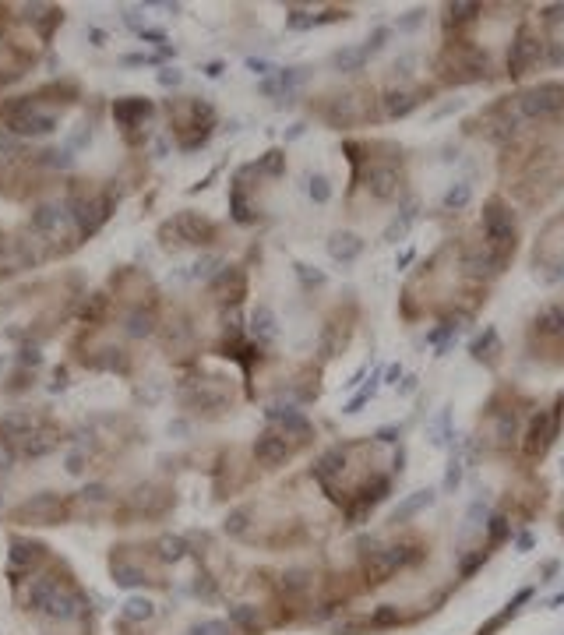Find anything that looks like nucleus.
I'll return each instance as SVG.
<instances>
[{"label":"nucleus","mask_w":564,"mask_h":635,"mask_svg":"<svg viewBox=\"0 0 564 635\" xmlns=\"http://www.w3.org/2000/svg\"><path fill=\"white\" fill-rule=\"evenodd\" d=\"M564 184V170L561 159H557L554 149H536L529 152L526 166L519 170V180H515V198H519L526 209H540L550 198L561 191Z\"/></svg>","instance_id":"1"},{"label":"nucleus","mask_w":564,"mask_h":635,"mask_svg":"<svg viewBox=\"0 0 564 635\" xmlns=\"http://www.w3.org/2000/svg\"><path fill=\"white\" fill-rule=\"evenodd\" d=\"M434 71L445 85H473V82H487L494 78L490 71V60L473 39L452 36L445 46H441L438 60H434Z\"/></svg>","instance_id":"2"},{"label":"nucleus","mask_w":564,"mask_h":635,"mask_svg":"<svg viewBox=\"0 0 564 635\" xmlns=\"http://www.w3.org/2000/svg\"><path fill=\"white\" fill-rule=\"evenodd\" d=\"M166 113H170L173 138H177V145L187 152L201 149V145L212 138V131H216V110H212L205 99L177 96L170 106H166Z\"/></svg>","instance_id":"3"},{"label":"nucleus","mask_w":564,"mask_h":635,"mask_svg":"<svg viewBox=\"0 0 564 635\" xmlns=\"http://www.w3.org/2000/svg\"><path fill=\"white\" fill-rule=\"evenodd\" d=\"M46 187H53V177L36 163V156L0 159V195L4 198L25 202V198L43 195Z\"/></svg>","instance_id":"4"},{"label":"nucleus","mask_w":564,"mask_h":635,"mask_svg":"<svg viewBox=\"0 0 564 635\" xmlns=\"http://www.w3.org/2000/svg\"><path fill=\"white\" fill-rule=\"evenodd\" d=\"M378 99H374L371 89H342V92H332V96H325L318 103V113L325 124L332 127H357V124H367V120H378L381 110Z\"/></svg>","instance_id":"5"},{"label":"nucleus","mask_w":564,"mask_h":635,"mask_svg":"<svg viewBox=\"0 0 564 635\" xmlns=\"http://www.w3.org/2000/svg\"><path fill=\"white\" fill-rule=\"evenodd\" d=\"M480 230H483V244L498 254V258L512 262L515 247H519V223H515V212L508 209L505 198L498 195L487 198V205H483L480 212Z\"/></svg>","instance_id":"6"},{"label":"nucleus","mask_w":564,"mask_h":635,"mask_svg":"<svg viewBox=\"0 0 564 635\" xmlns=\"http://www.w3.org/2000/svg\"><path fill=\"white\" fill-rule=\"evenodd\" d=\"M529 353L540 360H550V364H561L564 360V297L550 300L540 314L529 325Z\"/></svg>","instance_id":"7"},{"label":"nucleus","mask_w":564,"mask_h":635,"mask_svg":"<svg viewBox=\"0 0 564 635\" xmlns=\"http://www.w3.org/2000/svg\"><path fill=\"white\" fill-rule=\"evenodd\" d=\"M219 223H212V219L198 216V212H177L173 219H166L163 226H159V244L166 247V251H177V247H208L219 240Z\"/></svg>","instance_id":"8"},{"label":"nucleus","mask_w":564,"mask_h":635,"mask_svg":"<svg viewBox=\"0 0 564 635\" xmlns=\"http://www.w3.org/2000/svg\"><path fill=\"white\" fill-rule=\"evenodd\" d=\"M8 519L15 526H60L67 519H75V508H71V498H64V494L43 491L11 508Z\"/></svg>","instance_id":"9"},{"label":"nucleus","mask_w":564,"mask_h":635,"mask_svg":"<svg viewBox=\"0 0 564 635\" xmlns=\"http://www.w3.org/2000/svg\"><path fill=\"white\" fill-rule=\"evenodd\" d=\"M561 420H564V396H557L554 406H547V410H536V417L526 427V438H522V459L526 463H540L554 449L557 434H561Z\"/></svg>","instance_id":"10"},{"label":"nucleus","mask_w":564,"mask_h":635,"mask_svg":"<svg viewBox=\"0 0 564 635\" xmlns=\"http://www.w3.org/2000/svg\"><path fill=\"white\" fill-rule=\"evenodd\" d=\"M547 57H550V39L540 36L533 25H519L515 39L508 43V75L526 78L529 71L543 68Z\"/></svg>","instance_id":"11"},{"label":"nucleus","mask_w":564,"mask_h":635,"mask_svg":"<svg viewBox=\"0 0 564 635\" xmlns=\"http://www.w3.org/2000/svg\"><path fill=\"white\" fill-rule=\"evenodd\" d=\"M522 124H547L564 113V85L561 82H540L533 89L515 96Z\"/></svg>","instance_id":"12"},{"label":"nucleus","mask_w":564,"mask_h":635,"mask_svg":"<svg viewBox=\"0 0 564 635\" xmlns=\"http://www.w3.org/2000/svg\"><path fill=\"white\" fill-rule=\"evenodd\" d=\"M180 403H184L191 413H198V417L216 420V417H223V413H230L233 396H230V385H226L223 378H205V381L184 385V389H180Z\"/></svg>","instance_id":"13"},{"label":"nucleus","mask_w":564,"mask_h":635,"mask_svg":"<svg viewBox=\"0 0 564 635\" xmlns=\"http://www.w3.org/2000/svg\"><path fill=\"white\" fill-rule=\"evenodd\" d=\"M519 403H508V392H498L483 410V441L494 449H508L519 438Z\"/></svg>","instance_id":"14"},{"label":"nucleus","mask_w":564,"mask_h":635,"mask_svg":"<svg viewBox=\"0 0 564 635\" xmlns=\"http://www.w3.org/2000/svg\"><path fill=\"white\" fill-rule=\"evenodd\" d=\"M402 152L392 149L388 152V159H371V166H367L364 173V184L367 191H371L374 202H392V198L402 195Z\"/></svg>","instance_id":"15"},{"label":"nucleus","mask_w":564,"mask_h":635,"mask_svg":"<svg viewBox=\"0 0 564 635\" xmlns=\"http://www.w3.org/2000/svg\"><path fill=\"white\" fill-rule=\"evenodd\" d=\"M297 452H304V445H300L293 434L282 431V427H268V431L251 445V459L261 466V470H279V466L290 463Z\"/></svg>","instance_id":"16"},{"label":"nucleus","mask_w":564,"mask_h":635,"mask_svg":"<svg viewBox=\"0 0 564 635\" xmlns=\"http://www.w3.org/2000/svg\"><path fill=\"white\" fill-rule=\"evenodd\" d=\"M353 325H357V304L353 300H346L342 307H335L332 314H328L325 329H321V357H339L342 350H346L349 336H353Z\"/></svg>","instance_id":"17"},{"label":"nucleus","mask_w":564,"mask_h":635,"mask_svg":"<svg viewBox=\"0 0 564 635\" xmlns=\"http://www.w3.org/2000/svg\"><path fill=\"white\" fill-rule=\"evenodd\" d=\"M152 113H156V106H152L145 96H124V99H117V103H113V120H117L120 131H124L127 145L145 142V135H138V127L149 124Z\"/></svg>","instance_id":"18"},{"label":"nucleus","mask_w":564,"mask_h":635,"mask_svg":"<svg viewBox=\"0 0 564 635\" xmlns=\"http://www.w3.org/2000/svg\"><path fill=\"white\" fill-rule=\"evenodd\" d=\"M212 297L219 300V304H240V300L247 297V272L240 269V265H230V269H223L216 279H212Z\"/></svg>","instance_id":"19"},{"label":"nucleus","mask_w":564,"mask_h":635,"mask_svg":"<svg viewBox=\"0 0 564 635\" xmlns=\"http://www.w3.org/2000/svg\"><path fill=\"white\" fill-rule=\"evenodd\" d=\"M431 96V89H402V85H392L385 96L378 99L381 103V117H406L420 106V99Z\"/></svg>","instance_id":"20"},{"label":"nucleus","mask_w":564,"mask_h":635,"mask_svg":"<svg viewBox=\"0 0 564 635\" xmlns=\"http://www.w3.org/2000/svg\"><path fill=\"white\" fill-rule=\"evenodd\" d=\"M483 4H445V15H441V22H445V32H452V36H459L466 25H473L476 18H480Z\"/></svg>","instance_id":"21"},{"label":"nucleus","mask_w":564,"mask_h":635,"mask_svg":"<svg viewBox=\"0 0 564 635\" xmlns=\"http://www.w3.org/2000/svg\"><path fill=\"white\" fill-rule=\"evenodd\" d=\"M25 22L36 29V36L39 39H50L53 36V29H60V22H64V11L60 8H25Z\"/></svg>","instance_id":"22"},{"label":"nucleus","mask_w":564,"mask_h":635,"mask_svg":"<svg viewBox=\"0 0 564 635\" xmlns=\"http://www.w3.org/2000/svg\"><path fill=\"white\" fill-rule=\"evenodd\" d=\"M469 350H473V360H480L483 367H498L501 364V353H505V350H501V336L494 329H483L480 339H476Z\"/></svg>","instance_id":"23"},{"label":"nucleus","mask_w":564,"mask_h":635,"mask_svg":"<svg viewBox=\"0 0 564 635\" xmlns=\"http://www.w3.org/2000/svg\"><path fill=\"white\" fill-rule=\"evenodd\" d=\"M328 254H332L335 262H357L360 254H364V240H360L357 233H332Z\"/></svg>","instance_id":"24"},{"label":"nucleus","mask_w":564,"mask_h":635,"mask_svg":"<svg viewBox=\"0 0 564 635\" xmlns=\"http://www.w3.org/2000/svg\"><path fill=\"white\" fill-rule=\"evenodd\" d=\"M251 336L254 343H275V336H279V322H275L272 307L258 304L251 314Z\"/></svg>","instance_id":"25"},{"label":"nucleus","mask_w":564,"mask_h":635,"mask_svg":"<svg viewBox=\"0 0 564 635\" xmlns=\"http://www.w3.org/2000/svg\"><path fill=\"white\" fill-rule=\"evenodd\" d=\"M416 223V198H406V202H402V209H399V216L392 219V226H388L385 230V240H402L409 233V226Z\"/></svg>","instance_id":"26"},{"label":"nucleus","mask_w":564,"mask_h":635,"mask_svg":"<svg viewBox=\"0 0 564 635\" xmlns=\"http://www.w3.org/2000/svg\"><path fill=\"white\" fill-rule=\"evenodd\" d=\"M247 170L258 173V177H282V173H286V156H282V149H268L265 156L254 166H247Z\"/></svg>","instance_id":"27"},{"label":"nucleus","mask_w":564,"mask_h":635,"mask_svg":"<svg viewBox=\"0 0 564 635\" xmlns=\"http://www.w3.org/2000/svg\"><path fill=\"white\" fill-rule=\"evenodd\" d=\"M469 198H473V187H469L466 180H459V184H452L445 191L441 205H445V209H452V212H459V209H466V205H469Z\"/></svg>","instance_id":"28"},{"label":"nucleus","mask_w":564,"mask_h":635,"mask_svg":"<svg viewBox=\"0 0 564 635\" xmlns=\"http://www.w3.org/2000/svg\"><path fill=\"white\" fill-rule=\"evenodd\" d=\"M364 64L367 60H364V53H360V46H349V50L335 53V68H339L342 75H353V71H360Z\"/></svg>","instance_id":"29"},{"label":"nucleus","mask_w":564,"mask_h":635,"mask_svg":"<svg viewBox=\"0 0 564 635\" xmlns=\"http://www.w3.org/2000/svg\"><path fill=\"white\" fill-rule=\"evenodd\" d=\"M304 184H307V195H311V202L325 205L328 198H332V184H328V180L321 177V173H314V177H307Z\"/></svg>","instance_id":"30"},{"label":"nucleus","mask_w":564,"mask_h":635,"mask_svg":"<svg viewBox=\"0 0 564 635\" xmlns=\"http://www.w3.org/2000/svg\"><path fill=\"white\" fill-rule=\"evenodd\" d=\"M427 505H431V491H420V494H416V498H409L406 505H402L399 512H395L392 523H402V519H406V516H413V512H420V508H427Z\"/></svg>","instance_id":"31"},{"label":"nucleus","mask_w":564,"mask_h":635,"mask_svg":"<svg viewBox=\"0 0 564 635\" xmlns=\"http://www.w3.org/2000/svg\"><path fill=\"white\" fill-rule=\"evenodd\" d=\"M374 392H378V381H371V385H367V389H360L357 396L349 399V403H346V413H360V410H364V406H367V403H371V399H374Z\"/></svg>","instance_id":"32"},{"label":"nucleus","mask_w":564,"mask_h":635,"mask_svg":"<svg viewBox=\"0 0 564 635\" xmlns=\"http://www.w3.org/2000/svg\"><path fill=\"white\" fill-rule=\"evenodd\" d=\"M385 39H388V29H374V36L367 39L364 46H360V53H364V60H371L378 50H385Z\"/></svg>","instance_id":"33"},{"label":"nucleus","mask_w":564,"mask_h":635,"mask_svg":"<svg viewBox=\"0 0 564 635\" xmlns=\"http://www.w3.org/2000/svg\"><path fill=\"white\" fill-rule=\"evenodd\" d=\"M297 276H300V283L314 286V290H318V286H325V272H318L314 265H297Z\"/></svg>","instance_id":"34"},{"label":"nucleus","mask_w":564,"mask_h":635,"mask_svg":"<svg viewBox=\"0 0 564 635\" xmlns=\"http://www.w3.org/2000/svg\"><path fill=\"white\" fill-rule=\"evenodd\" d=\"M540 18H543V25H547V29L564 25V4H547V8L540 11Z\"/></svg>","instance_id":"35"},{"label":"nucleus","mask_w":564,"mask_h":635,"mask_svg":"<svg viewBox=\"0 0 564 635\" xmlns=\"http://www.w3.org/2000/svg\"><path fill=\"white\" fill-rule=\"evenodd\" d=\"M286 25H290V29H314V15H307V11H290Z\"/></svg>","instance_id":"36"},{"label":"nucleus","mask_w":564,"mask_h":635,"mask_svg":"<svg viewBox=\"0 0 564 635\" xmlns=\"http://www.w3.org/2000/svg\"><path fill=\"white\" fill-rule=\"evenodd\" d=\"M374 438H378V441H385V445H392V441L399 438V427H381V431L374 434Z\"/></svg>","instance_id":"37"},{"label":"nucleus","mask_w":564,"mask_h":635,"mask_svg":"<svg viewBox=\"0 0 564 635\" xmlns=\"http://www.w3.org/2000/svg\"><path fill=\"white\" fill-rule=\"evenodd\" d=\"M420 15L423 11H409V18H402V29H413V25L420 22Z\"/></svg>","instance_id":"38"},{"label":"nucleus","mask_w":564,"mask_h":635,"mask_svg":"<svg viewBox=\"0 0 564 635\" xmlns=\"http://www.w3.org/2000/svg\"><path fill=\"white\" fill-rule=\"evenodd\" d=\"M399 374H402V367H399V364L388 367V381H392V385H395V381H399Z\"/></svg>","instance_id":"39"}]
</instances>
